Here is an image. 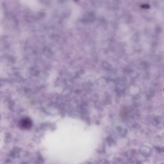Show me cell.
Here are the masks:
<instances>
[{"label":"cell","instance_id":"cell-1","mask_svg":"<svg viewBox=\"0 0 164 164\" xmlns=\"http://www.w3.org/2000/svg\"><path fill=\"white\" fill-rule=\"evenodd\" d=\"M32 120L28 118H24L22 119L19 122L20 127L24 129H29L32 127Z\"/></svg>","mask_w":164,"mask_h":164}]
</instances>
